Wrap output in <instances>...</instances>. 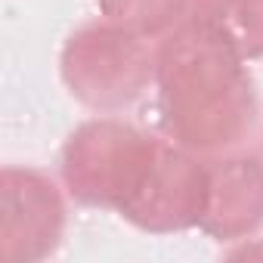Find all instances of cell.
<instances>
[{
	"label": "cell",
	"mask_w": 263,
	"mask_h": 263,
	"mask_svg": "<svg viewBox=\"0 0 263 263\" xmlns=\"http://www.w3.org/2000/svg\"><path fill=\"white\" fill-rule=\"evenodd\" d=\"M155 93L164 137L201 158L238 152L260 118L248 62L192 19L155 41Z\"/></svg>",
	"instance_id": "obj_1"
},
{
	"label": "cell",
	"mask_w": 263,
	"mask_h": 263,
	"mask_svg": "<svg viewBox=\"0 0 263 263\" xmlns=\"http://www.w3.org/2000/svg\"><path fill=\"white\" fill-rule=\"evenodd\" d=\"M161 137H152L137 124L118 118H93L74 127L59 152L62 189L84 208L121 214L146 180Z\"/></svg>",
	"instance_id": "obj_2"
},
{
	"label": "cell",
	"mask_w": 263,
	"mask_h": 263,
	"mask_svg": "<svg viewBox=\"0 0 263 263\" xmlns=\"http://www.w3.org/2000/svg\"><path fill=\"white\" fill-rule=\"evenodd\" d=\"M59 78L84 108L99 115L127 111L155 87V44L108 19L87 22L62 44Z\"/></svg>",
	"instance_id": "obj_3"
},
{
	"label": "cell",
	"mask_w": 263,
	"mask_h": 263,
	"mask_svg": "<svg viewBox=\"0 0 263 263\" xmlns=\"http://www.w3.org/2000/svg\"><path fill=\"white\" fill-rule=\"evenodd\" d=\"M65 195L37 167L0 171V257L37 263L56 254L65 235Z\"/></svg>",
	"instance_id": "obj_4"
},
{
	"label": "cell",
	"mask_w": 263,
	"mask_h": 263,
	"mask_svg": "<svg viewBox=\"0 0 263 263\" xmlns=\"http://www.w3.org/2000/svg\"><path fill=\"white\" fill-rule=\"evenodd\" d=\"M208 201V158L164 137L146 180L134 192L121 217L149 235H171L201 223Z\"/></svg>",
	"instance_id": "obj_5"
},
{
	"label": "cell",
	"mask_w": 263,
	"mask_h": 263,
	"mask_svg": "<svg viewBox=\"0 0 263 263\" xmlns=\"http://www.w3.org/2000/svg\"><path fill=\"white\" fill-rule=\"evenodd\" d=\"M198 229L217 241H241L263 229V158L226 152L208 158V201Z\"/></svg>",
	"instance_id": "obj_6"
},
{
	"label": "cell",
	"mask_w": 263,
	"mask_h": 263,
	"mask_svg": "<svg viewBox=\"0 0 263 263\" xmlns=\"http://www.w3.org/2000/svg\"><path fill=\"white\" fill-rule=\"evenodd\" d=\"M189 19L238 59H263V0H192Z\"/></svg>",
	"instance_id": "obj_7"
},
{
	"label": "cell",
	"mask_w": 263,
	"mask_h": 263,
	"mask_svg": "<svg viewBox=\"0 0 263 263\" xmlns=\"http://www.w3.org/2000/svg\"><path fill=\"white\" fill-rule=\"evenodd\" d=\"M96 4L99 16L111 25L146 41H161L189 19L192 0H96Z\"/></svg>",
	"instance_id": "obj_8"
}]
</instances>
